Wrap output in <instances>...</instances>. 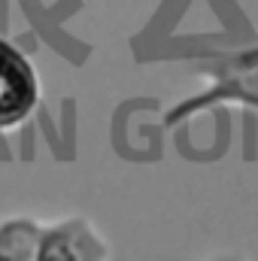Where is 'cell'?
Listing matches in <instances>:
<instances>
[{"instance_id":"obj_3","label":"cell","mask_w":258,"mask_h":261,"mask_svg":"<svg viewBox=\"0 0 258 261\" xmlns=\"http://www.w3.org/2000/svg\"><path fill=\"white\" fill-rule=\"evenodd\" d=\"M40 231L28 222H6L0 228V261H34Z\"/></svg>"},{"instance_id":"obj_5","label":"cell","mask_w":258,"mask_h":261,"mask_svg":"<svg viewBox=\"0 0 258 261\" xmlns=\"http://www.w3.org/2000/svg\"><path fill=\"white\" fill-rule=\"evenodd\" d=\"M213 261H246L243 255H237V252H225V255H216Z\"/></svg>"},{"instance_id":"obj_4","label":"cell","mask_w":258,"mask_h":261,"mask_svg":"<svg viewBox=\"0 0 258 261\" xmlns=\"http://www.w3.org/2000/svg\"><path fill=\"white\" fill-rule=\"evenodd\" d=\"M34 261H85V255L79 252L73 234H67V231H49V234H40Z\"/></svg>"},{"instance_id":"obj_2","label":"cell","mask_w":258,"mask_h":261,"mask_svg":"<svg viewBox=\"0 0 258 261\" xmlns=\"http://www.w3.org/2000/svg\"><path fill=\"white\" fill-rule=\"evenodd\" d=\"M246 103V107H258V49L249 52H237L234 58L222 61L213 70V82L207 88V94H200L192 100V110L200 107H213V103Z\"/></svg>"},{"instance_id":"obj_1","label":"cell","mask_w":258,"mask_h":261,"mask_svg":"<svg viewBox=\"0 0 258 261\" xmlns=\"http://www.w3.org/2000/svg\"><path fill=\"white\" fill-rule=\"evenodd\" d=\"M40 100V82L28 58L0 40V130L21 125Z\"/></svg>"}]
</instances>
